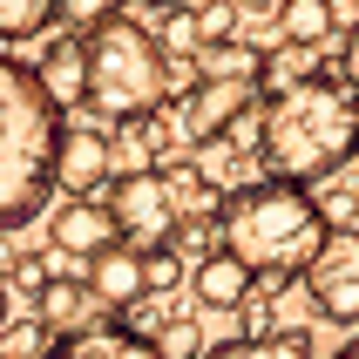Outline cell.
Returning <instances> with one entry per match:
<instances>
[{
    "label": "cell",
    "instance_id": "obj_1",
    "mask_svg": "<svg viewBox=\"0 0 359 359\" xmlns=\"http://www.w3.org/2000/svg\"><path fill=\"white\" fill-rule=\"evenodd\" d=\"M217 251L231 264H238L251 285H285V278H299L305 264L319 258V244H325V217L312 210V190H292V183H244V190H231L224 197L217 217Z\"/></svg>",
    "mask_w": 359,
    "mask_h": 359
},
{
    "label": "cell",
    "instance_id": "obj_2",
    "mask_svg": "<svg viewBox=\"0 0 359 359\" xmlns=\"http://www.w3.org/2000/svg\"><path fill=\"white\" fill-rule=\"evenodd\" d=\"M264 116V136H258V156L271 170V183H305L332 177L339 163H353V88H332L325 75H305L299 88L258 102Z\"/></svg>",
    "mask_w": 359,
    "mask_h": 359
},
{
    "label": "cell",
    "instance_id": "obj_3",
    "mask_svg": "<svg viewBox=\"0 0 359 359\" xmlns=\"http://www.w3.org/2000/svg\"><path fill=\"white\" fill-rule=\"evenodd\" d=\"M61 109L34 88V68L0 55V231L34 224L55 197Z\"/></svg>",
    "mask_w": 359,
    "mask_h": 359
},
{
    "label": "cell",
    "instance_id": "obj_4",
    "mask_svg": "<svg viewBox=\"0 0 359 359\" xmlns=\"http://www.w3.org/2000/svg\"><path fill=\"white\" fill-rule=\"evenodd\" d=\"M81 102L95 116H109L116 129L156 116L170 102V55L156 48V34L136 14L88 27V41H81Z\"/></svg>",
    "mask_w": 359,
    "mask_h": 359
},
{
    "label": "cell",
    "instance_id": "obj_5",
    "mask_svg": "<svg viewBox=\"0 0 359 359\" xmlns=\"http://www.w3.org/2000/svg\"><path fill=\"white\" fill-rule=\"evenodd\" d=\"M102 210L116 224L122 251H163V244L177 238V224H183L177 183L163 177V170H129V177H116V190H109Z\"/></svg>",
    "mask_w": 359,
    "mask_h": 359
},
{
    "label": "cell",
    "instance_id": "obj_6",
    "mask_svg": "<svg viewBox=\"0 0 359 359\" xmlns=\"http://www.w3.org/2000/svg\"><path fill=\"white\" fill-rule=\"evenodd\" d=\"M305 285H312V299H319V312H332L339 325L359 319V238L353 231H325L319 258L299 271Z\"/></svg>",
    "mask_w": 359,
    "mask_h": 359
},
{
    "label": "cell",
    "instance_id": "obj_7",
    "mask_svg": "<svg viewBox=\"0 0 359 359\" xmlns=\"http://www.w3.org/2000/svg\"><path fill=\"white\" fill-rule=\"evenodd\" d=\"M55 183L75 203H95L109 183H116V142L102 129H61L55 142Z\"/></svg>",
    "mask_w": 359,
    "mask_h": 359
},
{
    "label": "cell",
    "instance_id": "obj_8",
    "mask_svg": "<svg viewBox=\"0 0 359 359\" xmlns=\"http://www.w3.org/2000/svg\"><path fill=\"white\" fill-rule=\"evenodd\" d=\"M88 299H95V312L109 305V312H136L149 292H142V258L136 251H122V244H109L102 258H88Z\"/></svg>",
    "mask_w": 359,
    "mask_h": 359
},
{
    "label": "cell",
    "instance_id": "obj_9",
    "mask_svg": "<svg viewBox=\"0 0 359 359\" xmlns=\"http://www.w3.org/2000/svg\"><path fill=\"white\" fill-rule=\"evenodd\" d=\"M34 325L48 332V339H61V332H68V339H75V332H88V325H95V299H88V285L68 278V271H61V278H48V285L34 292Z\"/></svg>",
    "mask_w": 359,
    "mask_h": 359
},
{
    "label": "cell",
    "instance_id": "obj_10",
    "mask_svg": "<svg viewBox=\"0 0 359 359\" xmlns=\"http://www.w3.org/2000/svg\"><path fill=\"white\" fill-rule=\"evenodd\" d=\"M48 231H55V258H102L116 244V224H109L102 203H68Z\"/></svg>",
    "mask_w": 359,
    "mask_h": 359
},
{
    "label": "cell",
    "instance_id": "obj_11",
    "mask_svg": "<svg viewBox=\"0 0 359 359\" xmlns=\"http://www.w3.org/2000/svg\"><path fill=\"white\" fill-rule=\"evenodd\" d=\"M27 68H34V88L55 102V109H75V102H81V41L75 34L48 41L41 61H27Z\"/></svg>",
    "mask_w": 359,
    "mask_h": 359
},
{
    "label": "cell",
    "instance_id": "obj_12",
    "mask_svg": "<svg viewBox=\"0 0 359 359\" xmlns=\"http://www.w3.org/2000/svg\"><path fill=\"white\" fill-rule=\"evenodd\" d=\"M48 359H156L149 353V339L142 332H129V325H88V332H75V339H61Z\"/></svg>",
    "mask_w": 359,
    "mask_h": 359
},
{
    "label": "cell",
    "instance_id": "obj_13",
    "mask_svg": "<svg viewBox=\"0 0 359 359\" xmlns=\"http://www.w3.org/2000/svg\"><path fill=\"white\" fill-rule=\"evenodd\" d=\"M190 292H197V305H210V312H238V305L251 299V278H244L224 251H210V258H197V271H190Z\"/></svg>",
    "mask_w": 359,
    "mask_h": 359
},
{
    "label": "cell",
    "instance_id": "obj_14",
    "mask_svg": "<svg viewBox=\"0 0 359 359\" xmlns=\"http://www.w3.org/2000/svg\"><path fill=\"white\" fill-rule=\"evenodd\" d=\"M278 14V41L292 48V55H305V48H319V41H332V0H285V7H271Z\"/></svg>",
    "mask_w": 359,
    "mask_h": 359
},
{
    "label": "cell",
    "instance_id": "obj_15",
    "mask_svg": "<svg viewBox=\"0 0 359 359\" xmlns=\"http://www.w3.org/2000/svg\"><path fill=\"white\" fill-rule=\"evenodd\" d=\"M190 170H197V183H203V190H244V183H251V177H244L251 163H244L224 136L197 142V149H190Z\"/></svg>",
    "mask_w": 359,
    "mask_h": 359
},
{
    "label": "cell",
    "instance_id": "obj_16",
    "mask_svg": "<svg viewBox=\"0 0 359 359\" xmlns=\"http://www.w3.org/2000/svg\"><path fill=\"white\" fill-rule=\"evenodd\" d=\"M197 359H312V339L305 332H251V339H231V346H210Z\"/></svg>",
    "mask_w": 359,
    "mask_h": 359
},
{
    "label": "cell",
    "instance_id": "obj_17",
    "mask_svg": "<svg viewBox=\"0 0 359 359\" xmlns=\"http://www.w3.org/2000/svg\"><path fill=\"white\" fill-rule=\"evenodd\" d=\"M258 48H244V41H224V48H197V81H258Z\"/></svg>",
    "mask_w": 359,
    "mask_h": 359
},
{
    "label": "cell",
    "instance_id": "obj_18",
    "mask_svg": "<svg viewBox=\"0 0 359 359\" xmlns=\"http://www.w3.org/2000/svg\"><path fill=\"white\" fill-rule=\"evenodd\" d=\"M183 20H190V48H224V41H238V14H231V0H190Z\"/></svg>",
    "mask_w": 359,
    "mask_h": 359
},
{
    "label": "cell",
    "instance_id": "obj_19",
    "mask_svg": "<svg viewBox=\"0 0 359 359\" xmlns=\"http://www.w3.org/2000/svg\"><path fill=\"white\" fill-rule=\"evenodd\" d=\"M312 210H319V217H332L339 231H353V210H359V177H353V163H339L332 177H319Z\"/></svg>",
    "mask_w": 359,
    "mask_h": 359
},
{
    "label": "cell",
    "instance_id": "obj_20",
    "mask_svg": "<svg viewBox=\"0 0 359 359\" xmlns=\"http://www.w3.org/2000/svg\"><path fill=\"white\" fill-rule=\"evenodd\" d=\"M55 20V0H0V41H27Z\"/></svg>",
    "mask_w": 359,
    "mask_h": 359
},
{
    "label": "cell",
    "instance_id": "obj_21",
    "mask_svg": "<svg viewBox=\"0 0 359 359\" xmlns=\"http://www.w3.org/2000/svg\"><path fill=\"white\" fill-rule=\"evenodd\" d=\"M142 258V292H170V285H183V258L163 244V251H136Z\"/></svg>",
    "mask_w": 359,
    "mask_h": 359
},
{
    "label": "cell",
    "instance_id": "obj_22",
    "mask_svg": "<svg viewBox=\"0 0 359 359\" xmlns=\"http://www.w3.org/2000/svg\"><path fill=\"white\" fill-rule=\"evenodd\" d=\"M129 0H55V14H68L75 27H102V20H116Z\"/></svg>",
    "mask_w": 359,
    "mask_h": 359
},
{
    "label": "cell",
    "instance_id": "obj_23",
    "mask_svg": "<svg viewBox=\"0 0 359 359\" xmlns=\"http://www.w3.org/2000/svg\"><path fill=\"white\" fill-rule=\"evenodd\" d=\"M48 278H61V258H20V271H14L20 292H41Z\"/></svg>",
    "mask_w": 359,
    "mask_h": 359
},
{
    "label": "cell",
    "instance_id": "obj_24",
    "mask_svg": "<svg viewBox=\"0 0 359 359\" xmlns=\"http://www.w3.org/2000/svg\"><path fill=\"white\" fill-rule=\"evenodd\" d=\"M251 7H278V0H231V14H251Z\"/></svg>",
    "mask_w": 359,
    "mask_h": 359
},
{
    "label": "cell",
    "instance_id": "obj_25",
    "mask_svg": "<svg viewBox=\"0 0 359 359\" xmlns=\"http://www.w3.org/2000/svg\"><path fill=\"white\" fill-rule=\"evenodd\" d=\"M0 332H7V292H0Z\"/></svg>",
    "mask_w": 359,
    "mask_h": 359
},
{
    "label": "cell",
    "instance_id": "obj_26",
    "mask_svg": "<svg viewBox=\"0 0 359 359\" xmlns=\"http://www.w3.org/2000/svg\"><path fill=\"white\" fill-rule=\"evenodd\" d=\"M149 7H183V0H149Z\"/></svg>",
    "mask_w": 359,
    "mask_h": 359
},
{
    "label": "cell",
    "instance_id": "obj_27",
    "mask_svg": "<svg viewBox=\"0 0 359 359\" xmlns=\"http://www.w3.org/2000/svg\"><path fill=\"white\" fill-rule=\"evenodd\" d=\"M339 359H353V346H346V353H339Z\"/></svg>",
    "mask_w": 359,
    "mask_h": 359
},
{
    "label": "cell",
    "instance_id": "obj_28",
    "mask_svg": "<svg viewBox=\"0 0 359 359\" xmlns=\"http://www.w3.org/2000/svg\"><path fill=\"white\" fill-rule=\"evenodd\" d=\"M278 7H285V0H278Z\"/></svg>",
    "mask_w": 359,
    "mask_h": 359
},
{
    "label": "cell",
    "instance_id": "obj_29",
    "mask_svg": "<svg viewBox=\"0 0 359 359\" xmlns=\"http://www.w3.org/2000/svg\"><path fill=\"white\" fill-rule=\"evenodd\" d=\"M0 359H7V353H0Z\"/></svg>",
    "mask_w": 359,
    "mask_h": 359
}]
</instances>
